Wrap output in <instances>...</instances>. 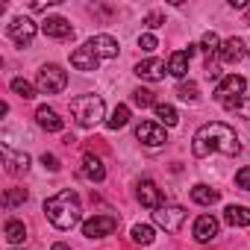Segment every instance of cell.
<instances>
[{"label": "cell", "mask_w": 250, "mask_h": 250, "mask_svg": "<svg viewBox=\"0 0 250 250\" xmlns=\"http://www.w3.org/2000/svg\"><path fill=\"white\" fill-rule=\"evenodd\" d=\"M191 150L194 156H209V153H224V156H238L241 153V145H238V136L232 127L221 121H212V124H203V127L194 133L191 139Z\"/></svg>", "instance_id": "obj_1"}, {"label": "cell", "mask_w": 250, "mask_h": 250, "mask_svg": "<svg viewBox=\"0 0 250 250\" xmlns=\"http://www.w3.org/2000/svg\"><path fill=\"white\" fill-rule=\"evenodd\" d=\"M80 197L74 188H62L59 194L44 200V215L56 229H74L80 224Z\"/></svg>", "instance_id": "obj_2"}, {"label": "cell", "mask_w": 250, "mask_h": 250, "mask_svg": "<svg viewBox=\"0 0 250 250\" xmlns=\"http://www.w3.org/2000/svg\"><path fill=\"white\" fill-rule=\"evenodd\" d=\"M103 112H106V106H103V97H97V94H80V97L71 100V115L80 127H94V124H100Z\"/></svg>", "instance_id": "obj_3"}, {"label": "cell", "mask_w": 250, "mask_h": 250, "mask_svg": "<svg viewBox=\"0 0 250 250\" xmlns=\"http://www.w3.org/2000/svg\"><path fill=\"white\" fill-rule=\"evenodd\" d=\"M65 85H68V74L59 65H44L36 74V88L42 94H59V91H65Z\"/></svg>", "instance_id": "obj_4"}, {"label": "cell", "mask_w": 250, "mask_h": 250, "mask_svg": "<svg viewBox=\"0 0 250 250\" xmlns=\"http://www.w3.org/2000/svg\"><path fill=\"white\" fill-rule=\"evenodd\" d=\"M244 88H247V80L238 77V74H229V77H224V80L215 85V100H218L221 106H229L232 100L244 97Z\"/></svg>", "instance_id": "obj_5"}, {"label": "cell", "mask_w": 250, "mask_h": 250, "mask_svg": "<svg viewBox=\"0 0 250 250\" xmlns=\"http://www.w3.org/2000/svg\"><path fill=\"white\" fill-rule=\"evenodd\" d=\"M153 221L165 229V232H177L180 227H183V221H186V209L183 206H159L156 212H153Z\"/></svg>", "instance_id": "obj_6"}, {"label": "cell", "mask_w": 250, "mask_h": 250, "mask_svg": "<svg viewBox=\"0 0 250 250\" xmlns=\"http://www.w3.org/2000/svg\"><path fill=\"white\" fill-rule=\"evenodd\" d=\"M118 227V221L112 215H94L83 224V235L85 238H103V235H112Z\"/></svg>", "instance_id": "obj_7"}, {"label": "cell", "mask_w": 250, "mask_h": 250, "mask_svg": "<svg viewBox=\"0 0 250 250\" xmlns=\"http://www.w3.org/2000/svg\"><path fill=\"white\" fill-rule=\"evenodd\" d=\"M136 139H139L142 145H147V147H162V145L168 142L165 130L159 127V124H153V121H142V124H139V127H136Z\"/></svg>", "instance_id": "obj_8"}, {"label": "cell", "mask_w": 250, "mask_h": 250, "mask_svg": "<svg viewBox=\"0 0 250 250\" xmlns=\"http://www.w3.org/2000/svg\"><path fill=\"white\" fill-rule=\"evenodd\" d=\"M9 39L18 44V47H30L33 39H36V24L30 18H12L9 24Z\"/></svg>", "instance_id": "obj_9"}, {"label": "cell", "mask_w": 250, "mask_h": 250, "mask_svg": "<svg viewBox=\"0 0 250 250\" xmlns=\"http://www.w3.org/2000/svg\"><path fill=\"white\" fill-rule=\"evenodd\" d=\"M136 197H139V203H142V206H147V209H153V212L162 206V191H159V186H156L153 180H142V183H139Z\"/></svg>", "instance_id": "obj_10"}, {"label": "cell", "mask_w": 250, "mask_h": 250, "mask_svg": "<svg viewBox=\"0 0 250 250\" xmlns=\"http://www.w3.org/2000/svg\"><path fill=\"white\" fill-rule=\"evenodd\" d=\"M97 59H115L118 56V42L112 39V36H94V39H88V44H85Z\"/></svg>", "instance_id": "obj_11"}, {"label": "cell", "mask_w": 250, "mask_h": 250, "mask_svg": "<svg viewBox=\"0 0 250 250\" xmlns=\"http://www.w3.org/2000/svg\"><path fill=\"white\" fill-rule=\"evenodd\" d=\"M36 121H39V127L47 130V133H62V130H65V121H62L59 112L50 109V106H39V109H36Z\"/></svg>", "instance_id": "obj_12"}, {"label": "cell", "mask_w": 250, "mask_h": 250, "mask_svg": "<svg viewBox=\"0 0 250 250\" xmlns=\"http://www.w3.org/2000/svg\"><path fill=\"white\" fill-rule=\"evenodd\" d=\"M42 30H44L47 39H71V36H74V27H71L65 18H59V15L44 18V21H42Z\"/></svg>", "instance_id": "obj_13"}, {"label": "cell", "mask_w": 250, "mask_h": 250, "mask_svg": "<svg viewBox=\"0 0 250 250\" xmlns=\"http://www.w3.org/2000/svg\"><path fill=\"white\" fill-rule=\"evenodd\" d=\"M191 56H194V44H188L186 50L171 53V59H168V74H174L177 80H183V77L188 74V62H191Z\"/></svg>", "instance_id": "obj_14"}, {"label": "cell", "mask_w": 250, "mask_h": 250, "mask_svg": "<svg viewBox=\"0 0 250 250\" xmlns=\"http://www.w3.org/2000/svg\"><path fill=\"white\" fill-rule=\"evenodd\" d=\"M244 53H247V44H244L241 39H227V42L221 44V50H218V59H221L224 65H235Z\"/></svg>", "instance_id": "obj_15"}, {"label": "cell", "mask_w": 250, "mask_h": 250, "mask_svg": "<svg viewBox=\"0 0 250 250\" xmlns=\"http://www.w3.org/2000/svg\"><path fill=\"white\" fill-rule=\"evenodd\" d=\"M165 62L162 59H145V62H139L136 65V74L142 77V80H147V83H159V80H165Z\"/></svg>", "instance_id": "obj_16"}, {"label": "cell", "mask_w": 250, "mask_h": 250, "mask_svg": "<svg viewBox=\"0 0 250 250\" xmlns=\"http://www.w3.org/2000/svg\"><path fill=\"white\" fill-rule=\"evenodd\" d=\"M80 174H83L88 183H103V180H106V168H103V162H100L94 153H85V156H83Z\"/></svg>", "instance_id": "obj_17"}, {"label": "cell", "mask_w": 250, "mask_h": 250, "mask_svg": "<svg viewBox=\"0 0 250 250\" xmlns=\"http://www.w3.org/2000/svg\"><path fill=\"white\" fill-rule=\"evenodd\" d=\"M218 235V221L212 218V215H200L197 221H194V238L200 241V244H206V241H212Z\"/></svg>", "instance_id": "obj_18"}, {"label": "cell", "mask_w": 250, "mask_h": 250, "mask_svg": "<svg viewBox=\"0 0 250 250\" xmlns=\"http://www.w3.org/2000/svg\"><path fill=\"white\" fill-rule=\"evenodd\" d=\"M3 159H6V171L9 174H27V168H30V156L27 153H15L9 145H3Z\"/></svg>", "instance_id": "obj_19"}, {"label": "cell", "mask_w": 250, "mask_h": 250, "mask_svg": "<svg viewBox=\"0 0 250 250\" xmlns=\"http://www.w3.org/2000/svg\"><path fill=\"white\" fill-rule=\"evenodd\" d=\"M71 65H74L77 71H97L100 59H97L88 47H77V50L71 53Z\"/></svg>", "instance_id": "obj_20"}, {"label": "cell", "mask_w": 250, "mask_h": 250, "mask_svg": "<svg viewBox=\"0 0 250 250\" xmlns=\"http://www.w3.org/2000/svg\"><path fill=\"white\" fill-rule=\"evenodd\" d=\"M224 221L229 227H250V206H227L224 209Z\"/></svg>", "instance_id": "obj_21"}, {"label": "cell", "mask_w": 250, "mask_h": 250, "mask_svg": "<svg viewBox=\"0 0 250 250\" xmlns=\"http://www.w3.org/2000/svg\"><path fill=\"white\" fill-rule=\"evenodd\" d=\"M218 197H221V194H218L215 188H209V186H203V183L191 188V200H194L197 206H212V203H218Z\"/></svg>", "instance_id": "obj_22"}, {"label": "cell", "mask_w": 250, "mask_h": 250, "mask_svg": "<svg viewBox=\"0 0 250 250\" xmlns=\"http://www.w3.org/2000/svg\"><path fill=\"white\" fill-rule=\"evenodd\" d=\"M127 121H130V106L118 103V106L112 109V115L106 118V127H109V130H121V127H127Z\"/></svg>", "instance_id": "obj_23"}, {"label": "cell", "mask_w": 250, "mask_h": 250, "mask_svg": "<svg viewBox=\"0 0 250 250\" xmlns=\"http://www.w3.org/2000/svg\"><path fill=\"white\" fill-rule=\"evenodd\" d=\"M3 235H6V241H12V244H21L24 238H27V227L21 224V221H6V227H3Z\"/></svg>", "instance_id": "obj_24"}, {"label": "cell", "mask_w": 250, "mask_h": 250, "mask_svg": "<svg viewBox=\"0 0 250 250\" xmlns=\"http://www.w3.org/2000/svg\"><path fill=\"white\" fill-rule=\"evenodd\" d=\"M153 109H156V118L165 124V127H177V124H180V115H177V109L171 103H156Z\"/></svg>", "instance_id": "obj_25"}, {"label": "cell", "mask_w": 250, "mask_h": 250, "mask_svg": "<svg viewBox=\"0 0 250 250\" xmlns=\"http://www.w3.org/2000/svg\"><path fill=\"white\" fill-rule=\"evenodd\" d=\"M130 235H133L136 244H153V238H156V232H153L150 224H136V227L130 229Z\"/></svg>", "instance_id": "obj_26"}, {"label": "cell", "mask_w": 250, "mask_h": 250, "mask_svg": "<svg viewBox=\"0 0 250 250\" xmlns=\"http://www.w3.org/2000/svg\"><path fill=\"white\" fill-rule=\"evenodd\" d=\"M177 97L186 100V103H194V100L200 97V94H197V83H191V80L186 83V80H183V83L177 85Z\"/></svg>", "instance_id": "obj_27"}, {"label": "cell", "mask_w": 250, "mask_h": 250, "mask_svg": "<svg viewBox=\"0 0 250 250\" xmlns=\"http://www.w3.org/2000/svg\"><path fill=\"white\" fill-rule=\"evenodd\" d=\"M12 91H15L21 100H33V97H36V88H33L27 80H21V77H15V80H12Z\"/></svg>", "instance_id": "obj_28"}, {"label": "cell", "mask_w": 250, "mask_h": 250, "mask_svg": "<svg viewBox=\"0 0 250 250\" xmlns=\"http://www.w3.org/2000/svg\"><path fill=\"white\" fill-rule=\"evenodd\" d=\"M221 39L215 36V33H203V39H200V47H203V53H209V56H215L218 50H221Z\"/></svg>", "instance_id": "obj_29"}, {"label": "cell", "mask_w": 250, "mask_h": 250, "mask_svg": "<svg viewBox=\"0 0 250 250\" xmlns=\"http://www.w3.org/2000/svg\"><path fill=\"white\" fill-rule=\"evenodd\" d=\"M27 197H30L27 188H9L3 203H6V209H12V206H18V203H27Z\"/></svg>", "instance_id": "obj_30"}, {"label": "cell", "mask_w": 250, "mask_h": 250, "mask_svg": "<svg viewBox=\"0 0 250 250\" xmlns=\"http://www.w3.org/2000/svg\"><path fill=\"white\" fill-rule=\"evenodd\" d=\"M133 103L142 106V109H145V106H156L153 91H147V88H136V91H133Z\"/></svg>", "instance_id": "obj_31"}, {"label": "cell", "mask_w": 250, "mask_h": 250, "mask_svg": "<svg viewBox=\"0 0 250 250\" xmlns=\"http://www.w3.org/2000/svg\"><path fill=\"white\" fill-rule=\"evenodd\" d=\"M227 112H238V115H244V118H250V97L244 94V97H238V100H232L229 106H224Z\"/></svg>", "instance_id": "obj_32"}, {"label": "cell", "mask_w": 250, "mask_h": 250, "mask_svg": "<svg viewBox=\"0 0 250 250\" xmlns=\"http://www.w3.org/2000/svg\"><path fill=\"white\" fill-rule=\"evenodd\" d=\"M139 47L150 53V50H156V47H159V42H156V36H150V33H145V36H139Z\"/></svg>", "instance_id": "obj_33"}, {"label": "cell", "mask_w": 250, "mask_h": 250, "mask_svg": "<svg viewBox=\"0 0 250 250\" xmlns=\"http://www.w3.org/2000/svg\"><path fill=\"white\" fill-rule=\"evenodd\" d=\"M235 186L244 188V191H250V168H241V171L235 174Z\"/></svg>", "instance_id": "obj_34"}, {"label": "cell", "mask_w": 250, "mask_h": 250, "mask_svg": "<svg viewBox=\"0 0 250 250\" xmlns=\"http://www.w3.org/2000/svg\"><path fill=\"white\" fill-rule=\"evenodd\" d=\"M145 24H147L150 30H156V27H162V24H165V15H162V12H150V15L145 18Z\"/></svg>", "instance_id": "obj_35"}, {"label": "cell", "mask_w": 250, "mask_h": 250, "mask_svg": "<svg viewBox=\"0 0 250 250\" xmlns=\"http://www.w3.org/2000/svg\"><path fill=\"white\" fill-rule=\"evenodd\" d=\"M42 165H44L47 171H53V174L59 171V159H56L53 153H44V156H42Z\"/></svg>", "instance_id": "obj_36"}, {"label": "cell", "mask_w": 250, "mask_h": 250, "mask_svg": "<svg viewBox=\"0 0 250 250\" xmlns=\"http://www.w3.org/2000/svg\"><path fill=\"white\" fill-rule=\"evenodd\" d=\"M50 250H71V247H68V244H62V241H56V244H53Z\"/></svg>", "instance_id": "obj_37"}, {"label": "cell", "mask_w": 250, "mask_h": 250, "mask_svg": "<svg viewBox=\"0 0 250 250\" xmlns=\"http://www.w3.org/2000/svg\"><path fill=\"white\" fill-rule=\"evenodd\" d=\"M247 53H250V42H247Z\"/></svg>", "instance_id": "obj_38"}]
</instances>
